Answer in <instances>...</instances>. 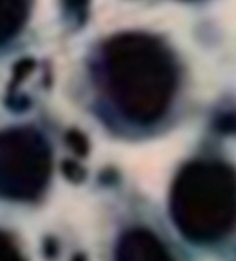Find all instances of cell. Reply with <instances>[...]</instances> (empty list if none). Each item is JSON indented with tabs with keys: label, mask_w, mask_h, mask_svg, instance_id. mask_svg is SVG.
Wrapping results in <instances>:
<instances>
[{
	"label": "cell",
	"mask_w": 236,
	"mask_h": 261,
	"mask_svg": "<svg viewBox=\"0 0 236 261\" xmlns=\"http://www.w3.org/2000/svg\"><path fill=\"white\" fill-rule=\"evenodd\" d=\"M107 95L133 123L159 120L172 104L176 66L170 50L145 33H121L109 40L101 55Z\"/></svg>",
	"instance_id": "1"
},
{
	"label": "cell",
	"mask_w": 236,
	"mask_h": 261,
	"mask_svg": "<svg viewBox=\"0 0 236 261\" xmlns=\"http://www.w3.org/2000/svg\"><path fill=\"white\" fill-rule=\"evenodd\" d=\"M170 214L179 233L197 244L222 239L236 216V182L230 167L198 161L186 165L175 178Z\"/></svg>",
	"instance_id": "2"
},
{
	"label": "cell",
	"mask_w": 236,
	"mask_h": 261,
	"mask_svg": "<svg viewBox=\"0 0 236 261\" xmlns=\"http://www.w3.org/2000/svg\"><path fill=\"white\" fill-rule=\"evenodd\" d=\"M50 176V150L40 133L11 127L0 133V197L35 200Z\"/></svg>",
	"instance_id": "3"
},
{
	"label": "cell",
	"mask_w": 236,
	"mask_h": 261,
	"mask_svg": "<svg viewBox=\"0 0 236 261\" xmlns=\"http://www.w3.org/2000/svg\"><path fill=\"white\" fill-rule=\"evenodd\" d=\"M117 261H175L166 246L148 230L126 231L117 247Z\"/></svg>",
	"instance_id": "4"
},
{
	"label": "cell",
	"mask_w": 236,
	"mask_h": 261,
	"mask_svg": "<svg viewBox=\"0 0 236 261\" xmlns=\"http://www.w3.org/2000/svg\"><path fill=\"white\" fill-rule=\"evenodd\" d=\"M33 0H0V46L22 29Z\"/></svg>",
	"instance_id": "5"
},
{
	"label": "cell",
	"mask_w": 236,
	"mask_h": 261,
	"mask_svg": "<svg viewBox=\"0 0 236 261\" xmlns=\"http://www.w3.org/2000/svg\"><path fill=\"white\" fill-rule=\"evenodd\" d=\"M0 261H24L21 253L5 234H0Z\"/></svg>",
	"instance_id": "6"
}]
</instances>
